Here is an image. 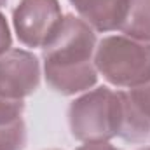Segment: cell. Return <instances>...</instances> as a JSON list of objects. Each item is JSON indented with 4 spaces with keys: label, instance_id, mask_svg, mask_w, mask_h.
I'll return each mask as SVG.
<instances>
[{
    "label": "cell",
    "instance_id": "obj_1",
    "mask_svg": "<svg viewBox=\"0 0 150 150\" xmlns=\"http://www.w3.org/2000/svg\"><path fill=\"white\" fill-rule=\"evenodd\" d=\"M94 51V30L77 16H65L54 35L42 47L47 84L65 96L91 89L98 80Z\"/></svg>",
    "mask_w": 150,
    "mask_h": 150
},
{
    "label": "cell",
    "instance_id": "obj_2",
    "mask_svg": "<svg viewBox=\"0 0 150 150\" xmlns=\"http://www.w3.org/2000/svg\"><path fill=\"white\" fill-rule=\"evenodd\" d=\"M68 124L75 140L82 143L110 142L119 136L122 126L120 91L96 87L72 101Z\"/></svg>",
    "mask_w": 150,
    "mask_h": 150
},
{
    "label": "cell",
    "instance_id": "obj_3",
    "mask_svg": "<svg viewBox=\"0 0 150 150\" xmlns=\"http://www.w3.org/2000/svg\"><path fill=\"white\" fill-rule=\"evenodd\" d=\"M94 65L117 87H138L150 80V42L126 35L105 37L94 51Z\"/></svg>",
    "mask_w": 150,
    "mask_h": 150
},
{
    "label": "cell",
    "instance_id": "obj_4",
    "mask_svg": "<svg viewBox=\"0 0 150 150\" xmlns=\"http://www.w3.org/2000/svg\"><path fill=\"white\" fill-rule=\"evenodd\" d=\"M63 18L58 0H19L12 12V25L23 45L44 47Z\"/></svg>",
    "mask_w": 150,
    "mask_h": 150
},
{
    "label": "cell",
    "instance_id": "obj_5",
    "mask_svg": "<svg viewBox=\"0 0 150 150\" xmlns=\"http://www.w3.org/2000/svg\"><path fill=\"white\" fill-rule=\"evenodd\" d=\"M40 84L38 59L28 51L9 49L0 56V96L7 100H25Z\"/></svg>",
    "mask_w": 150,
    "mask_h": 150
},
{
    "label": "cell",
    "instance_id": "obj_6",
    "mask_svg": "<svg viewBox=\"0 0 150 150\" xmlns=\"http://www.w3.org/2000/svg\"><path fill=\"white\" fill-rule=\"evenodd\" d=\"M122 98V126L119 136L126 142H143L150 134V80L120 91Z\"/></svg>",
    "mask_w": 150,
    "mask_h": 150
},
{
    "label": "cell",
    "instance_id": "obj_7",
    "mask_svg": "<svg viewBox=\"0 0 150 150\" xmlns=\"http://www.w3.org/2000/svg\"><path fill=\"white\" fill-rule=\"evenodd\" d=\"M77 9L80 19H84L93 30L112 32L119 30L127 0H70Z\"/></svg>",
    "mask_w": 150,
    "mask_h": 150
},
{
    "label": "cell",
    "instance_id": "obj_8",
    "mask_svg": "<svg viewBox=\"0 0 150 150\" xmlns=\"http://www.w3.org/2000/svg\"><path fill=\"white\" fill-rule=\"evenodd\" d=\"M119 30L129 38L150 42V0H127Z\"/></svg>",
    "mask_w": 150,
    "mask_h": 150
},
{
    "label": "cell",
    "instance_id": "obj_9",
    "mask_svg": "<svg viewBox=\"0 0 150 150\" xmlns=\"http://www.w3.org/2000/svg\"><path fill=\"white\" fill-rule=\"evenodd\" d=\"M26 145V127L23 119L0 126V150H23Z\"/></svg>",
    "mask_w": 150,
    "mask_h": 150
},
{
    "label": "cell",
    "instance_id": "obj_10",
    "mask_svg": "<svg viewBox=\"0 0 150 150\" xmlns=\"http://www.w3.org/2000/svg\"><path fill=\"white\" fill-rule=\"evenodd\" d=\"M23 110H25L23 100H7L0 96V126L19 120Z\"/></svg>",
    "mask_w": 150,
    "mask_h": 150
},
{
    "label": "cell",
    "instance_id": "obj_11",
    "mask_svg": "<svg viewBox=\"0 0 150 150\" xmlns=\"http://www.w3.org/2000/svg\"><path fill=\"white\" fill-rule=\"evenodd\" d=\"M11 44H12V37H11V30H9L7 19L0 12V56L5 54L11 49Z\"/></svg>",
    "mask_w": 150,
    "mask_h": 150
},
{
    "label": "cell",
    "instance_id": "obj_12",
    "mask_svg": "<svg viewBox=\"0 0 150 150\" xmlns=\"http://www.w3.org/2000/svg\"><path fill=\"white\" fill-rule=\"evenodd\" d=\"M77 150H120V149L110 145L108 142H100V143H84L82 147H79Z\"/></svg>",
    "mask_w": 150,
    "mask_h": 150
},
{
    "label": "cell",
    "instance_id": "obj_13",
    "mask_svg": "<svg viewBox=\"0 0 150 150\" xmlns=\"http://www.w3.org/2000/svg\"><path fill=\"white\" fill-rule=\"evenodd\" d=\"M5 2H7V0H0V7H2V5H5Z\"/></svg>",
    "mask_w": 150,
    "mask_h": 150
},
{
    "label": "cell",
    "instance_id": "obj_14",
    "mask_svg": "<svg viewBox=\"0 0 150 150\" xmlns=\"http://www.w3.org/2000/svg\"><path fill=\"white\" fill-rule=\"evenodd\" d=\"M138 150H150V147H143V149H138Z\"/></svg>",
    "mask_w": 150,
    "mask_h": 150
}]
</instances>
